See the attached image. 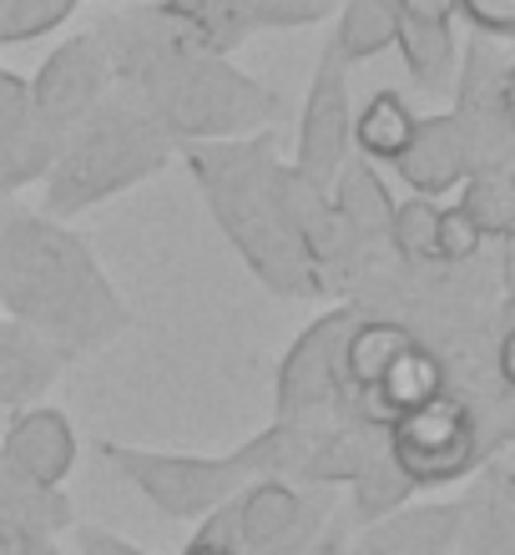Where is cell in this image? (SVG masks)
Segmentation results:
<instances>
[{"mask_svg":"<svg viewBox=\"0 0 515 555\" xmlns=\"http://www.w3.org/2000/svg\"><path fill=\"white\" fill-rule=\"evenodd\" d=\"M188 162L197 167L203 188L213 192V212L228 228L243 258L258 268L268 288L279 293H313V263L298 243L294 222L279 197V162L268 157V142L248 152H222V146H192Z\"/></svg>","mask_w":515,"mask_h":555,"instance_id":"obj_1","label":"cell"},{"mask_svg":"<svg viewBox=\"0 0 515 555\" xmlns=\"http://www.w3.org/2000/svg\"><path fill=\"white\" fill-rule=\"evenodd\" d=\"M0 298L15 319L41 323L72 349H87L102 334H117L87 313L91 304L117 308V298H106L87 253L46 222H15V233L0 237Z\"/></svg>","mask_w":515,"mask_h":555,"instance_id":"obj_2","label":"cell"},{"mask_svg":"<svg viewBox=\"0 0 515 555\" xmlns=\"http://www.w3.org/2000/svg\"><path fill=\"white\" fill-rule=\"evenodd\" d=\"M102 460L121 465L137 480L142 495H152L167 515H203L218 500H228L243 480H263V475H294L309 460V439H298L294 424H279L237 450L233 460H177V454H142L121 450V444H102Z\"/></svg>","mask_w":515,"mask_h":555,"instance_id":"obj_3","label":"cell"},{"mask_svg":"<svg viewBox=\"0 0 515 555\" xmlns=\"http://www.w3.org/2000/svg\"><path fill=\"white\" fill-rule=\"evenodd\" d=\"M61 167L51 177V212H76L106 192L132 188L163 167V137L137 112H96L87 137L72 152H56Z\"/></svg>","mask_w":515,"mask_h":555,"instance_id":"obj_4","label":"cell"},{"mask_svg":"<svg viewBox=\"0 0 515 555\" xmlns=\"http://www.w3.org/2000/svg\"><path fill=\"white\" fill-rule=\"evenodd\" d=\"M475 439H480V420H475L471 399L460 395H435L384 424V450L414 490L471 475L475 460H480Z\"/></svg>","mask_w":515,"mask_h":555,"instance_id":"obj_5","label":"cell"},{"mask_svg":"<svg viewBox=\"0 0 515 555\" xmlns=\"http://www.w3.org/2000/svg\"><path fill=\"white\" fill-rule=\"evenodd\" d=\"M172 66L177 76H167L163 106L182 132H228L237 121H263L268 112H279L273 96L222 66H197V56H172Z\"/></svg>","mask_w":515,"mask_h":555,"instance_id":"obj_6","label":"cell"},{"mask_svg":"<svg viewBox=\"0 0 515 555\" xmlns=\"http://www.w3.org/2000/svg\"><path fill=\"white\" fill-rule=\"evenodd\" d=\"M344 146H349V96H344V56L329 46L319 56L309 87V106H304V132H298V167L294 172L309 182L313 192H334V177L344 167Z\"/></svg>","mask_w":515,"mask_h":555,"instance_id":"obj_7","label":"cell"},{"mask_svg":"<svg viewBox=\"0 0 515 555\" xmlns=\"http://www.w3.org/2000/svg\"><path fill=\"white\" fill-rule=\"evenodd\" d=\"M102 81H106L102 41L96 36H76L72 46H61L56 56L41 66L36 87H30V117L51 127V132H66L96 106Z\"/></svg>","mask_w":515,"mask_h":555,"instance_id":"obj_8","label":"cell"},{"mask_svg":"<svg viewBox=\"0 0 515 555\" xmlns=\"http://www.w3.org/2000/svg\"><path fill=\"white\" fill-rule=\"evenodd\" d=\"M349 313H329L298 338L288 359H283L279 374V424H294L298 410H313V404H329L339 395V344L349 334Z\"/></svg>","mask_w":515,"mask_h":555,"instance_id":"obj_9","label":"cell"},{"mask_svg":"<svg viewBox=\"0 0 515 555\" xmlns=\"http://www.w3.org/2000/svg\"><path fill=\"white\" fill-rule=\"evenodd\" d=\"M471 162L475 146L465 137V127L455 121V112H450V117H414L410 146L395 157V167L420 197H440L455 182H465Z\"/></svg>","mask_w":515,"mask_h":555,"instance_id":"obj_10","label":"cell"},{"mask_svg":"<svg viewBox=\"0 0 515 555\" xmlns=\"http://www.w3.org/2000/svg\"><path fill=\"white\" fill-rule=\"evenodd\" d=\"M76 465V435L56 410H26L5 429V469L30 490H56Z\"/></svg>","mask_w":515,"mask_h":555,"instance_id":"obj_11","label":"cell"},{"mask_svg":"<svg viewBox=\"0 0 515 555\" xmlns=\"http://www.w3.org/2000/svg\"><path fill=\"white\" fill-rule=\"evenodd\" d=\"M420 338L404 328L399 319H364V323H349V334L339 344V384L364 395L379 384V374L395 364L404 349H414Z\"/></svg>","mask_w":515,"mask_h":555,"instance_id":"obj_12","label":"cell"},{"mask_svg":"<svg viewBox=\"0 0 515 555\" xmlns=\"http://www.w3.org/2000/svg\"><path fill=\"white\" fill-rule=\"evenodd\" d=\"M435 395H445V364L425 349V344L404 349L395 364L379 374V384L364 389L369 420H379V424H389L395 414L414 410V404H425V399H435Z\"/></svg>","mask_w":515,"mask_h":555,"instance_id":"obj_13","label":"cell"},{"mask_svg":"<svg viewBox=\"0 0 515 555\" xmlns=\"http://www.w3.org/2000/svg\"><path fill=\"white\" fill-rule=\"evenodd\" d=\"M298 526V495L279 480H263L258 490H248V500L233 511V535L248 551H273L294 535Z\"/></svg>","mask_w":515,"mask_h":555,"instance_id":"obj_14","label":"cell"},{"mask_svg":"<svg viewBox=\"0 0 515 555\" xmlns=\"http://www.w3.org/2000/svg\"><path fill=\"white\" fill-rule=\"evenodd\" d=\"M465 218L475 222L480 237H511L515 228V182L505 162H480L475 172H465Z\"/></svg>","mask_w":515,"mask_h":555,"instance_id":"obj_15","label":"cell"},{"mask_svg":"<svg viewBox=\"0 0 515 555\" xmlns=\"http://www.w3.org/2000/svg\"><path fill=\"white\" fill-rule=\"evenodd\" d=\"M353 132V146L364 162H395L404 146H410V132H414V112L404 106L399 91H379L374 102L359 112V121H349Z\"/></svg>","mask_w":515,"mask_h":555,"instance_id":"obj_16","label":"cell"},{"mask_svg":"<svg viewBox=\"0 0 515 555\" xmlns=\"http://www.w3.org/2000/svg\"><path fill=\"white\" fill-rule=\"evenodd\" d=\"M51 384V353L21 323H0V404L41 395Z\"/></svg>","mask_w":515,"mask_h":555,"instance_id":"obj_17","label":"cell"},{"mask_svg":"<svg viewBox=\"0 0 515 555\" xmlns=\"http://www.w3.org/2000/svg\"><path fill=\"white\" fill-rule=\"evenodd\" d=\"M395 41L420 87H450V76H455V36H450V26L395 15Z\"/></svg>","mask_w":515,"mask_h":555,"instance_id":"obj_18","label":"cell"},{"mask_svg":"<svg viewBox=\"0 0 515 555\" xmlns=\"http://www.w3.org/2000/svg\"><path fill=\"white\" fill-rule=\"evenodd\" d=\"M167 11H172L177 21H188L213 56L228 51V46H237L248 36L253 21H258L248 0H167Z\"/></svg>","mask_w":515,"mask_h":555,"instance_id":"obj_19","label":"cell"},{"mask_svg":"<svg viewBox=\"0 0 515 555\" xmlns=\"http://www.w3.org/2000/svg\"><path fill=\"white\" fill-rule=\"evenodd\" d=\"M384 46H395V5L389 0H349L334 36V51L344 61H369L379 56Z\"/></svg>","mask_w":515,"mask_h":555,"instance_id":"obj_20","label":"cell"},{"mask_svg":"<svg viewBox=\"0 0 515 555\" xmlns=\"http://www.w3.org/2000/svg\"><path fill=\"white\" fill-rule=\"evenodd\" d=\"M61 132H51V127H41V121L30 117L21 132L0 137V192L21 188V182H30V177H41L46 167H51V157H56Z\"/></svg>","mask_w":515,"mask_h":555,"instance_id":"obj_21","label":"cell"},{"mask_svg":"<svg viewBox=\"0 0 515 555\" xmlns=\"http://www.w3.org/2000/svg\"><path fill=\"white\" fill-rule=\"evenodd\" d=\"M435 218H440L435 197H404L399 207H389L384 237H389L395 253H404L410 263H435Z\"/></svg>","mask_w":515,"mask_h":555,"instance_id":"obj_22","label":"cell"},{"mask_svg":"<svg viewBox=\"0 0 515 555\" xmlns=\"http://www.w3.org/2000/svg\"><path fill=\"white\" fill-rule=\"evenodd\" d=\"M410 490H414V485L399 475L395 460H389V450H384L379 460H369V465L353 475V511H359V520H364V526H374V520H384V515L395 511Z\"/></svg>","mask_w":515,"mask_h":555,"instance_id":"obj_23","label":"cell"},{"mask_svg":"<svg viewBox=\"0 0 515 555\" xmlns=\"http://www.w3.org/2000/svg\"><path fill=\"white\" fill-rule=\"evenodd\" d=\"M76 11V0H0V41H26L61 26Z\"/></svg>","mask_w":515,"mask_h":555,"instance_id":"obj_24","label":"cell"},{"mask_svg":"<svg viewBox=\"0 0 515 555\" xmlns=\"http://www.w3.org/2000/svg\"><path fill=\"white\" fill-rule=\"evenodd\" d=\"M480 243L486 237L475 233V222L465 218V207H440V218H435V258H445V263H465V258H475L480 253Z\"/></svg>","mask_w":515,"mask_h":555,"instance_id":"obj_25","label":"cell"},{"mask_svg":"<svg viewBox=\"0 0 515 555\" xmlns=\"http://www.w3.org/2000/svg\"><path fill=\"white\" fill-rule=\"evenodd\" d=\"M455 11H465V21L495 41L515 30V0H455Z\"/></svg>","mask_w":515,"mask_h":555,"instance_id":"obj_26","label":"cell"},{"mask_svg":"<svg viewBox=\"0 0 515 555\" xmlns=\"http://www.w3.org/2000/svg\"><path fill=\"white\" fill-rule=\"evenodd\" d=\"M26 121H30V87L21 76L0 72V137L21 132Z\"/></svg>","mask_w":515,"mask_h":555,"instance_id":"obj_27","label":"cell"},{"mask_svg":"<svg viewBox=\"0 0 515 555\" xmlns=\"http://www.w3.org/2000/svg\"><path fill=\"white\" fill-rule=\"evenodd\" d=\"M182 555H243V545H237V535H233V511H222L213 526L197 530Z\"/></svg>","mask_w":515,"mask_h":555,"instance_id":"obj_28","label":"cell"},{"mask_svg":"<svg viewBox=\"0 0 515 555\" xmlns=\"http://www.w3.org/2000/svg\"><path fill=\"white\" fill-rule=\"evenodd\" d=\"M389 5L404 21H429V26H450V15H455V0H389Z\"/></svg>","mask_w":515,"mask_h":555,"instance_id":"obj_29","label":"cell"},{"mask_svg":"<svg viewBox=\"0 0 515 555\" xmlns=\"http://www.w3.org/2000/svg\"><path fill=\"white\" fill-rule=\"evenodd\" d=\"M30 551H36V535H30L26 520L0 515V555H30Z\"/></svg>","mask_w":515,"mask_h":555,"instance_id":"obj_30","label":"cell"},{"mask_svg":"<svg viewBox=\"0 0 515 555\" xmlns=\"http://www.w3.org/2000/svg\"><path fill=\"white\" fill-rule=\"evenodd\" d=\"M495 369H501V384H505V389H515V334H511V328L501 334V349H495Z\"/></svg>","mask_w":515,"mask_h":555,"instance_id":"obj_31","label":"cell"},{"mask_svg":"<svg viewBox=\"0 0 515 555\" xmlns=\"http://www.w3.org/2000/svg\"><path fill=\"white\" fill-rule=\"evenodd\" d=\"M30 555H51V551H46V545H36V551H30Z\"/></svg>","mask_w":515,"mask_h":555,"instance_id":"obj_32","label":"cell"},{"mask_svg":"<svg viewBox=\"0 0 515 555\" xmlns=\"http://www.w3.org/2000/svg\"><path fill=\"white\" fill-rule=\"evenodd\" d=\"M364 555H379V551H364Z\"/></svg>","mask_w":515,"mask_h":555,"instance_id":"obj_33","label":"cell"}]
</instances>
